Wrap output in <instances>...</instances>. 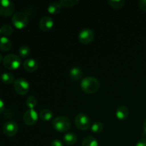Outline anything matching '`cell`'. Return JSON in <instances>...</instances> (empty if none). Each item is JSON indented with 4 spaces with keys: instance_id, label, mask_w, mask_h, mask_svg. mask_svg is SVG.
I'll return each instance as SVG.
<instances>
[{
    "instance_id": "cell-8",
    "label": "cell",
    "mask_w": 146,
    "mask_h": 146,
    "mask_svg": "<svg viewBox=\"0 0 146 146\" xmlns=\"http://www.w3.org/2000/svg\"><path fill=\"white\" fill-rule=\"evenodd\" d=\"M94 33L91 29L85 28L81 30L78 34V40L84 44H88L94 39Z\"/></svg>"
},
{
    "instance_id": "cell-26",
    "label": "cell",
    "mask_w": 146,
    "mask_h": 146,
    "mask_svg": "<svg viewBox=\"0 0 146 146\" xmlns=\"http://www.w3.org/2000/svg\"><path fill=\"white\" fill-rule=\"evenodd\" d=\"M104 130V124L101 122H95L91 125V131L94 133H99Z\"/></svg>"
},
{
    "instance_id": "cell-31",
    "label": "cell",
    "mask_w": 146,
    "mask_h": 146,
    "mask_svg": "<svg viewBox=\"0 0 146 146\" xmlns=\"http://www.w3.org/2000/svg\"><path fill=\"white\" fill-rule=\"evenodd\" d=\"M143 132L146 135V119L144 121V123H143Z\"/></svg>"
},
{
    "instance_id": "cell-17",
    "label": "cell",
    "mask_w": 146,
    "mask_h": 146,
    "mask_svg": "<svg viewBox=\"0 0 146 146\" xmlns=\"http://www.w3.org/2000/svg\"><path fill=\"white\" fill-rule=\"evenodd\" d=\"M77 136L74 133H67L64 136V142L68 145H73L76 143Z\"/></svg>"
},
{
    "instance_id": "cell-20",
    "label": "cell",
    "mask_w": 146,
    "mask_h": 146,
    "mask_svg": "<svg viewBox=\"0 0 146 146\" xmlns=\"http://www.w3.org/2000/svg\"><path fill=\"white\" fill-rule=\"evenodd\" d=\"M1 80L3 83L6 84H11L14 83L15 78L14 76L11 74V73L4 72L1 75Z\"/></svg>"
},
{
    "instance_id": "cell-15",
    "label": "cell",
    "mask_w": 146,
    "mask_h": 146,
    "mask_svg": "<svg viewBox=\"0 0 146 146\" xmlns=\"http://www.w3.org/2000/svg\"><path fill=\"white\" fill-rule=\"evenodd\" d=\"M11 41L6 36H1L0 38V49L4 51H8L11 48Z\"/></svg>"
},
{
    "instance_id": "cell-18",
    "label": "cell",
    "mask_w": 146,
    "mask_h": 146,
    "mask_svg": "<svg viewBox=\"0 0 146 146\" xmlns=\"http://www.w3.org/2000/svg\"><path fill=\"white\" fill-rule=\"evenodd\" d=\"M53 115H54V114H53L52 111L48 108H44V109L41 110L39 113L40 118L44 121H48L51 120L53 118Z\"/></svg>"
},
{
    "instance_id": "cell-11",
    "label": "cell",
    "mask_w": 146,
    "mask_h": 146,
    "mask_svg": "<svg viewBox=\"0 0 146 146\" xmlns=\"http://www.w3.org/2000/svg\"><path fill=\"white\" fill-rule=\"evenodd\" d=\"M54 26V21L48 16H44L40 19L38 23L39 29L43 31H48L52 29Z\"/></svg>"
},
{
    "instance_id": "cell-24",
    "label": "cell",
    "mask_w": 146,
    "mask_h": 146,
    "mask_svg": "<svg viewBox=\"0 0 146 146\" xmlns=\"http://www.w3.org/2000/svg\"><path fill=\"white\" fill-rule=\"evenodd\" d=\"M108 3L114 9H121L124 7L125 1L124 0H109Z\"/></svg>"
},
{
    "instance_id": "cell-14",
    "label": "cell",
    "mask_w": 146,
    "mask_h": 146,
    "mask_svg": "<svg viewBox=\"0 0 146 146\" xmlns=\"http://www.w3.org/2000/svg\"><path fill=\"white\" fill-rule=\"evenodd\" d=\"M129 114L128 108L125 106H121L118 108L116 111V117L121 121H124L126 119Z\"/></svg>"
},
{
    "instance_id": "cell-5",
    "label": "cell",
    "mask_w": 146,
    "mask_h": 146,
    "mask_svg": "<svg viewBox=\"0 0 146 146\" xmlns=\"http://www.w3.org/2000/svg\"><path fill=\"white\" fill-rule=\"evenodd\" d=\"M75 125L78 129L86 131L91 127V120L86 113H78L75 118Z\"/></svg>"
},
{
    "instance_id": "cell-25",
    "label": "cell",
    "mask_w": 146,
    "mask_h": 146,
    "mask_svg": "<svg viewBox=\"0 0 146 146\" xmlns=\"http://www.w3.org/2000/svg\"><path fill=\"white\" fill-rule=\"evenodd\" d=\"M26 105L27 107L29 108V109H34L37 105V100L35 96H30L26 101Z\"/></svg>"
},
{
    "instance_id": "cell-19",
    "label": "cell",
    "mask_w": 146,
    "mask_h": 146,
    "mask_svg": "<svg viewBox=\"0 0 146 146\" xmlns=\"http://www.w3.org/2000/svg\"><path fill=\"white\" fill-rule=\"evenodd\" d=\"M82 146H98V141L93 136L86 137L83 139L82 143H81Z\"/></svg>"
},
{
    "instance_id": "cell-3",
    "label": "cell",
    "mask_w": 146,
    "mask_h": 146,
    "mask_svg": "<svg viewBox=\"0 0 146 146\" xmlns=\"http://www.w3.org/2000/svg\"><path fill=\"white\" fill-rule=\"evenodd\" d=\"M3 64L9 70L18 69L21 64V58L16 54H8L4 57Z\"/></svg>"
},
{
    "instance_id": "cell-1",
    "label": "cell",
    "mask_w": 146,
    "mask_h": 146,
    "mask_svg": "<svg viewBox=\"0 0 146 146\" xmlns=\"http://www.w3.org/2000/svg\"><path fill=\"white\" fill-rule=\"evenodd\" d=\"M81 88L86 94H95L99 90L100 83L94 77H86L81 81Z\"/></svg>"
},
{
    "instance_id": "cell-13",
    "label": "cell",
    "mask_w": 146,
    "mask_h": 146,
    "mask_svg": "<svg viewBox=\"0 0 146 146\" xmlns=\"http://www.w3.org/2000/svg\"><path fill=\"white\" fill-rule=\"evenodd\" d=\"M69 76L71 79L74 81H79L84 76V72L82 70L78 67H73L69 71Z\"/></svg>"
},
{
    "instance_id": "cell-10",
    "label": "cell",
    "mask_w": 146,
    "mask_h": 146,
    "mask_svg": "<svg viewBox=\"0 0 146 146\" xmlns=\"http://www.w3.org/2000/svg\"><path fill=\"white\" fill-rule=\"evenodd\" d=\"M3 133L7 137H12L18 132V125L14 121H7L2 128Z\"/></svg>"
},
{
    "instance_id": "cell-12",
    "label": "cell",
    "mask_w": 146,
    "mask_h": 146,
    "mask_svg": "<svg viewBox=\"0 0 146 146\" xmlns=\"http://www.w3.org/2000/svg\"><path fill=\"white\" fill-rule=\"evenodd\" d=\"M24 68L29 72H34L38 68V62L34 58H28L23 64Z\"/></svg>"
},
{
    "instance_id": "cell-21",
    "label": "cell",
    "mask_w": 146,
    "mask_h": 146,
    "mask_svg": "<svg viewBox=\"0 0 146 146\" xmlns=\"http://www.w3.org/2000/svg\"><path fill=\"white\" fill-rule=\"evenodd\" d=\"M1 29V34H2L4 36H11L13 34V28L9 24H5V25H3L2 27L0 28Z\"/></svg>"
},
{
    "instance_id": "cell-2",
    "label": "cell",
    "mask_w": 146,
    "mask_h": 146,
    "mask_svg": "<svg viewBox=\"0 0 146 146\" xmlns=\"http://www.w3.org/2000/svg\"><path fill=\"white\" fill-rule=\"evenodd\" d=\"M52 125L54 129L59 133L68 131L71 128V121L67 117L58 116L52 121Z\"/></svg>"
},
{
    "instance_id": "cell-29",
    "label": "cell",
    "mask_w": 146,
    "mask_h": 146,
    "mask_svg": "<svg viewBox=\"0 0 146 146\" xmlns=\"http://www.w3.org/2000/svg\"><path fill=\"white\" fill-rule=\"evenodd\" d=\"M136 146H146V138H143L138 141V143L136 144Z\"/></svg>"
},
{
    "instance_id": "cell-32",
    "label": "cell",
    "mask_w": 146,
    "mask_h": 146,
    "mask_svg": "<svg viewBox=\"0 0 146 146\" xmlns=\"http://www.w3.org/2000/svg\"><path fill=\"white\" fill-rule=\"evenodd\" d=\"M3 59H4V58H3L2 56H1V54H0V63L3 61Z\"/></svg>"
},
{
    "instance_id": "cell-30",
    "label": "cell",
    "mask_w": 146,
    "mask_h": 146,
    "mask_svg": "<svg viewBox=\"0 0 146 146\" xmlns=\"http://www.w3.org/2000/svg\"><path fill=\"white\" fill-rule=\"evenodd\" d=\"M4 109H5V105H4V101L0 99V113H1L4 111Z\"/></svg>"
},
{
    "instance_id": "cell-7",
    "label": "cell",
    "mask_w": 146,
    "mask_h": 146,
    "mask_svg": "<svg viewBox=\"0 0 146 146\" xmlns=\"http://www.w3.org/2000/svg\"><path fill=\"white\" fill-rule=\"evenodd\" d=\"M14 87L15 91L21 96L26 95L29 90V84L24 78H18L15 80L14 83Z\"/></svg>"
},
{
    "instance_id": "cell-27",
    "label": "cell",
    "mask_w": 146,
    "mask_h": 146,
    "mask_svg": "<svg viewBox=\"0 0 146 146\" xmlns=\"http://www.w3.org/2000/svg\"><path fill=\"white\" fill-rule=\"evenodd\" d=\"M138 4H139V7H141V9L146 11V0H140L138 1Z\"/></svg>"
},
{
    "instance_id": "cell-9",
    "label": "cell",
    "mask_w": 146,
    "mask_h": 146,
    "mask_svg": "<svg viewBox=\"0 0 146 146\" xmlns=\"http://www.w3.org/2000/svg\"><path fill=\"white\" fill-rule=\"evenodd\" d=\"M38 114L34 109H29L28 111L24 113V115H23L24 122L27 125H30V126L35 125L38 121Z\"/></svg>"
},
{
    "instance_id": "cell-16",
    "label": "cell",
    "mask_w": 146,
    "mask_h": 146,
    "mask_svg": "<svg viewBox=\"0 0 146 146\" xmlns=\"http://www.w3.org/2000/svg\"><path fill=\"white\" fill-rule=\"evenodd\" d=\"M61 8H62V6L61 5V4L59 2L54 1V2H52L48 4L47 9H48V11L49 14H56L60 12Z\"/></svg>"
},
{
    "instance_id": "cell-4",
    "label": "cell",
    "mask_w": 146,
    "mask_h": 146,
    "mask_svg": "<svg viewBox=\"0 0 146 146\" xmlns=\"http://www.w3.org/2000/svg\"><path fill=\"white\" fill-rule=\"evenodd\" d=\"M28 21V15L24 11H17L13 15L11 19L13 25L19 29H22L27 27Z\"/></svg>"
},
{
    "instance_id": "cell-6",
    "label": "cell",
    "mask_w": 146,
    "mask_h": 146,
    "mask_svg": "<svg viewBox=\"0 0 146 146\" xmlns=\"http://www.w3.org/2000/svg\"><path fill=\"white\" fill-rule=\"evenodd\" d=\"M15 7L12 1L9 0H0V15L9 17L14 13Z\"/></svg>"
},
{
    "instance_id": "cell-23",
    "label": "cell",
    "mask_w": 146,
    "mask_h": 146,
    "mask_svg": "<svg viewBox=\"0 0 146 146\" xmlns=\"http://www.w3.org/2000/svg\"><path fill=\"white\" fill-rule=\"evenodd\" d=\"M19 55L21 58H25L30 55L31 50H30V48L28 46L23 45L19 48Z\"/></svg>"
},
{
    "instance_id": "cell-33",
    "label": "cell",
    "mask_w": 146,
    "mask_h": 146,
    "mask_svg": "<svg viewBox=\"0 0 146 146\" xmlns=\"http://www.w3.org/2000/svg\"><path fill=\"white\" fill-rule=\"evenodd\" d=\"M0 34H1V29H0Z\"/></svg>"
},
{
    "instance_id": "cell-28",
    "label": "cell",
    "mask_w": 146,
    "mask_h": 146,
    "mask_svg": "<svg viewBox=\"0 0 146 146\" xmlns=\"http://www.w3.org/2000/svg\"><path fill=\"white\" fill-rule=\"evenodd\" d=\"M51 146H64V145H63V143L60 140L56 139L51 142Z\"/></svg>"
},
{
    "instance_id": "cell-22",
    "label": "cell",
    "mask_w": 146,
    "mask_h": 146,
    "mask_svg": "<svg viewBox=\"0 0 146 146\" xmlns=\"http://www.w3.org/2000/svg\"><path fill=\"white\" fill-rule=\"evenodd\" d=\"M58 2L61 4L62 7L65 8H70L76 5L79 1L78 0H60Z\"/></svg>"
}]
</instances>
